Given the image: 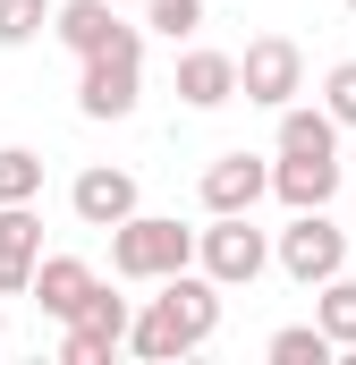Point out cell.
Instances as JSON below:
<instances>
[{
	"instance_id": "obj_14",
	"label": "cell",
	"mask_w": 356,
	"mask_h": 365,
	"mask_svg": "<svg viewBox=\"0 0 356 365\" xmlns=\"http://www.w3.org/2000/svg\"><path fill=\"white\" fill-rule=\"evenodd\" d=\"M280 153H340V119H331L323 102H314V110L288 102V110H280Z\"/></svg>"
},
{
	"instance_id": "obj_3",
	"label": "cell",
	"mask_w": 356,
	"mask_h": 365,
	"mask_svg": "<svg viewBox=\"0 0 356 365\" xmlns=\"http://www.w3.org/2000/svg\"><path fill=\"white\" fill-rule=\"evenodd\" d=\"M136 93H145V34L119 26V43H102L85 60V77H77V110L85 119H127Z\"/></svg>"
},
{
	"instance_id": "obj_11",
	"label": "cell",
	"mask_w": 356,
	"mask_h": 365,
	"mask_svg": "<svg viewBox=\"0 0 356 365\" xmlns=\"http://www.w3.org/2000/svg\"><path fill=\"white\" fill-rule=\"evenodd\" d=\"M93 289H102V280H93L85 255H43V264H34V306H43L51 323H77Z\"/></svg>"
},
{
	"instance_id": "obj_22",
	"label": "cell",
	"mask_w": 356,
	"mask_h": 365,
	"mask_svg": "<svg viewBox=\"0 0 356 365\" xmlns=\"http://www.w3.org/2000/svg\"><path fill=\"white\" fill-rule=\"evenodd\" d=\"M110 349H119V340H102V331H85V323H68V340H60V365H110Z\"/></svg>"
},
{
	"instance_id": "obj_19",
	"label": "cell",
	"mask_w": 356,
	"mask_h": 365,
	"mask_svg": "<svg viewBox=\"0 0 356 365\" xmlns=\"http://www.w3.org/2000/svg\"><path fill=\"white\" fill-rule=\"evenodd\" d=\"M77 323L127 349V331H136V306H127V297H110V289H93V297H85V314H77Z\"/></svg>"
},
{
	"instance_id": "obj_2",
	"label": "cell",
	"mask_w": 356,
	"mask_h": 365,
	"mask_svg": "<svg viewBox=\"0 0 356 365\" xmlns=\"http://www.w3.org/2000/svg\"><path fill=\"white\" fill-rule=\"evenodd\" d=\"M195 264V230H178L170 212H127L119 230H110V272L119 280H162L170 272H187Z\"/></svg>"
},
{
	"instance_id": "obj_17",
	"label": "cell",
	"mask_w": 356,
	"mask_h": 365,
	"mask_svg": "<svg viewBox=\"0 0 356 365\" xmlns=\"http://www.w3.org/2000/svg\"><path fill=\"white\" fill-rule=\"evenodd\" d=\"M51 17H60V0H0V51H26Z\"/></svg>"
},
{
	"instance_id": "obj_15",
	"label": "cell",
	"mask_w": 356,
	"mask_h": 365,
	"mask_svg": "<svg viewBox=\"0 0 356 365\" xmlns=\"http://www.w3.org/2000/svg\"><path fill=\"white\" fill-rule=\"evenodd\" d=\"M263 357H271V365H331V357H340V340H331L323 323H288V331H271Z\"/></svg>"
},
{
	"instance_id": "obj_6",
	"label": "cell",
	"mask_w": 356,
	"mask_h": 365,
	"mask_svg": "<svg viewBox=\"0 0 356 365\" xmlns=\"http://www.w3.org/2000/svg\"><path fill=\"white\" fill-rule=\"evenodd\" d=\"M238 93L263 102V110H288V102L305 93V51H297L288 34H255V43L238 51Z\"/></svg>"
},
{
	"instance_id": "obj_10",
	"label": "cell",
	"mask_w": 356,
	"mask_h": 365,
	"mask_svg": "<svg viewBox=\"0 0 356 365\" xmlns=\"http://www.w3.org/2000/svg\"><path fill=\"white\" fill-rule=\"evenodd\" d=\"M271 195L288 212H323L340 195V153H280L271 162Z\"/></svg>"
},
{
	"instance_id": "obj_7",
	"label": "cell",
	"mask_w": 356,
	"mask_h": 365,
	"mask_svg": "<svg viewBox=\"0 0 356 365\" xmlns=\"http://www.w3.org/2000/svg\"><path fill=\"white\" fill-rule=\"evenodd\" d=\"M68 212H77L85 230H119L127 212H145V204H136V170H110V162L77 170V187H68Z\"/></svg>"
},
{
	"instance_id": "obj_12",
	"label": "cell",
	"mask_w": 356,
	"mask_h": 365,
	"mask_svg": "<svg viewBox=\"0 0 356 365\" xmlns=\"http://www.w3.org/2000/svg\"><path fill=\"white\" fill-rule=\"evenodd\" d=\"M178 102H187V110L238 102V60H229V51H187V60H178Z\"/></svg>"
},
{
	"instance_id": "obj_20",
	"label": "cell",
	"mask_w": 356,
	"mask_h": 365,
	"mask_svg": "<svg viewBox=\"0 0 356 365\" xmlns=\"http://www.w3.org/2000/svg\"><path fill=\"white\" fill-rule=\"evenodd\" d=\"M145 26L170 34V43H187V34L204 26V0H145Z\"/></svg>"
},
{
	"instance_id": "obj_4",
	"label": "cell",
	"mask_w": 356,
	"mask_h": 365,
	"mask_svg": "<svg viewBox=\"0 0 356 365\" xmlns=\"http://www.w3.org/2000/svg\"><path fill=\"white\" fill-rule=\"evenodd\" d=\"M195 264L221 280V289H255L271 272V238L255 230V212H212L195 230Z\"/></svg>"
},
{
	"instance_id": "obj_23",
	"label": "cell",
	"mask_w": 356,
	"mask_h": 365,
	"mask_svg": "<svg viewBox=\"0 0 356 365\" xmlns=\"http://www.w3.org/2000/svg\"><path fill=\"white\" fill-rule=\"evenodd\" d=\"M348 17H356V0H348Z\"/></svg>"
},
{
	"instance_id": "obj_8",
	"label": "cell",
	"mask_w": 356,
	"mask_h": 365,
	"mask_svg": "<svg viewBox=\"0 0 356 365\" xmlns=\"http://www.w3.org/2000/svg\"><path fill=\"white\" fill-rule=\"evenodd\" d=\"M271 195V162L255 153H212L204 162V212H255Z\"/></svg>"
},
{
	"instance_id": "obj_18",
	"label": "cell",
	"mask_w": 356,
	"mask_h": 365,
	"mask_svg": "<svg viewBox=\"0 0 356 365\" xmlns=\"http://www.w3.org/2000/svg\"><path fill=\"white\" fill-rule=\"evenodd\" d=\"M34 195H43V153L0 145V204H34Z\"/></svg>"
},
{
	"instance_id": "obj_21",
	"label": "cell",
	"mask_w": 356,
	"mask_h": 365,
	"mask_svg": "<svg viewBox=\"0 0 356 365\" xmlns=\"http://www.w3.org/2000/svg\"><path fill=\"white\" fill-rule=\"evenodd\" d=\"M323 110H331L340 128H356V60H340V68L323 77Z\"/></svg>"
},
{
	"instance_id": "obj_16",
	"label": "cell",
	"mask_w": 356,
	"mask_h": 365,
	"mask_svg": "<svg viewBox=\"0 0 356 365\" xmlns=\"http://www.w3.org/2000/svg\"><path fill=\"white\" fill-rule=\"evenodd\" d=\"M314 323H323V331H331L340 349H356V280H348V272L314 289Z\"/></svg>"
},
{
	"instance_id": "obj_9",
	"label": "cell",
	"mask_w": 356,
	"mask_h": 365,
	"mask_svg": "<svg viewBox=\"0 0 356 365\" xmlns=\"http://www.w3.org/2000/svg\"><path fill=\"white\" fill-rule=\"evenodd\" d=\"M34 264H43L34 204H0V297H34Z\"/></svg>"
},
{
	"instance_id": "obj_5",
	"label": "cell",
	"mask_w": 356,
	"mask_h": 365,
	"mask_svg": "<svg viewBox=\"0 0 356 365\" xmlns=\"http://www.w3.org/2000/svg\"><path fill=\"white\" fill-rule=\"evenodd\" d=\"M271 264L297 280V289H323V280L348 272V230L331 221V204H323V212H297V221L271 238Z\"/></svg>"
},
{
	"instance_id": "obj_13",
	"label": "cell",
	"mask_w": 356,
	"mask_h": 365,
	"mask_svg": "<svg viewBox=\"0 0 356 365\" xmlns=\"http://www.w3.org/2000/svg\"><path fill=\"white\" fill-rule=\"evenodd\" d=\"M51 34H60V43H68L77 60H93L102 43H119V9H110V0H60Z\"/></svg>"
},
{
	"instance_id": "obj_1",
	"label": "cell",
	"mask_w": 356,
	"mask_h": 365,
	"mask_svg": "<svg viewBox=\"0 0 356 365\" xmlns=\"http://www.w3.org/2000/svg\"><path fill=\"white\" fill-rule=\"evenodd\" d=\"M212 331H221V280L204 272V264H187V272L162 280V297L136 314V331H127V349L153 365L170 357H195V349H212Z\"/></svg>"
}]
</instances>
